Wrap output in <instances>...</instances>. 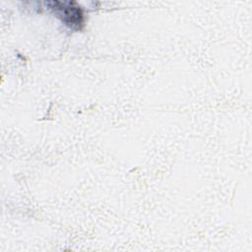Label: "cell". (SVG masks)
Returning <instances> with one entry per match:
<instances>
[{
	"mask_svg": "<svg viewBox=\"0 0 252 252\" xmlns=\"http://www.w3.org/2000/svg\"><path fill=\"white\" fill-rule=\"evenodd\" d=\"M70 2H48L50 9L59 17L61 20L72 29H81L83 25V13L80 7L72 6Z\"/></svg>",
	"mask_w": 252,
	"mask_h": 252,
	"instance_id": "1",
	"label": "cell"
}]
</instances>
